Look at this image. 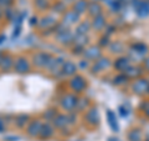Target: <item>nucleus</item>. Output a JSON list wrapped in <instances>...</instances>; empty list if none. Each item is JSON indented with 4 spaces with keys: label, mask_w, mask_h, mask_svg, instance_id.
I'll use <instances>...</instances> for the list:
<instances>
[{
    "label": "nucleus",
    "mask_w": 149,
    "mask_h": 141,
    "mask_svg": "<svg viewBox=\"0 0 149 141\" xmlns=\"http://www.w3.org/2000/svg\"><path fill=\"white\" fill-rule=\"evenodd\" d=\"M14 69H15V71L19 74L26 73L27 70H29V63H27V60L24 58H19L17 60L14 61Z\"/></svg>",
    "instance_id": "nucleus-1"
},
{
    "label": "nucleus",
    "mask_w": 149,
    "mask_h": 141,
    "mask_svg": "<svg viewBox=\"0 0 149 141\" xmlns=\"http://www.w3.org/2000/svg\"><path fill=\"white\" fill-rule=\"evenodd\" d=\"M14 66V59L11 58L10 55H4L1 61H0V69L3 71H8Z\"/></svg>",
    "instance_id": "nucleus-2"
},
{
    "label": "nucleus",
    "mask_w": 149,
    "mask_h": 141,
    "mask_svg": "<svg viewBox=\"0 0 149 141\" xmlns=\"http://www.w3.org/2000/svg\"><path fill=\"white\" fill-rule=\"evenodd\" d=\"M41 125L39 121H35V123H31L30 126L27 128V134L30 136H39L40 135V131H41Z\"/></svg>",
    "instance_id": "nucleus-3"
},
{
    "label": "nucleus",
    "mask_w": 149,
    "mask_h": 141,
    "mask_svg": "<svg viewBox=\"0 0 149 141\" xmlns=\"http://www.w3.org/2000/svg\"><path fill=\"white\" fill-rule=\"evenodd\" d=\"M52 134H54V130H52V128H51L49 124H45L44 126H41L40 136H41L42 139H49V137H51V136H52Z\"/></svg>",
    "instance_id": "nucleus-4"
},
{
    "label": "nucleus",
    "mask_w": 149,
    "mask_h": 141,
    "mask_svg": "<svg viewBox=\"0 0 149 141\" xmlns=\"http://www.w3.org/2000/svg\"><path fill=\"white\" fill-rule=\"evenodd\" d=\"M49 59H50V56L46 54H37L34 60H35V64L37 66H44L46 64V60H49Z\"/></svg>",
    "instance_id": "nucleus-5"
},
{
    "label": "nucleus",
    "mask_w": 149,
    "mask_h": 141,
    "mask_svg": "<svg viewBox=\"0 0 149 141\" xmlns=\"http://www.w3.org/2000/svg\"><path fill=\"white\" fill-rule=\"evenodd\" d=\"M27 116L26 115H20V116H17L16 117V121H15V124H16V126L17 128H22L26 123H27Z\"/></svg>",
    "instance_id": "nucleus-6"
},
{
    "label": "nucleus",
    "mask_w": 149,
    "mask_h": 141,
    "mask_svg": "<svg viewBox=\"0 0 149 141\" xmlns=\"http://www.w3.org/2000/svg\"><path fill=\"white\" fill-rule=\"evenodd\" d=\"M11 4V0H0V6L1 8H8Z\"/></svg>",
    "instance_id": "nucleus-7"
},
{
    "label": "nucleus",
    "mask_w": 149,
    "mask_h": 141,
    "mask_svg": "<svg viewBox=\"0 0 149 141\" xmlns=\"http://www.w3.org/2000/svg\"><path fill=\"white\" fill-rule=\"evenodd\" d=\"M4 130H5V124L3 120H0V133H4Z\"/></svg>",
    "instance_id": "nucleus-8"
},
{
    "label": "nucleus",
    "mask_w": 149,
    "mask_h": 141,
    "mask_svg": "<svg viewBox=\"0 0 149 141\" xmlns=\"http://www.w3.org/2000/svg\"><path fill=\"white\" fill-rule=\"evenodd\" d=\"M5 39H6L5 35H1V36H0V44H1V43H3V40H5Z\"/></svg>",
    "instance_id": "nucleus-9"
},
{
    "label": "nucleus",
    "mask_w": 149,
    "mask_h": 141,
    "mask_svg": "<svg viewBox=\"0 0 149 141\" xmlns=\"http://www.w3.org/2000/svg\"><path fill=\"white\" fill-rule=\"evenodd\" d=\"M3 56H4V54H1V53H0V61H1V59H3Z\"/></svg>",
    "instance_id": "nucleus-10"
},
{
    "label": "nucleus",
    "mask_w": 149,
    "mask_h": 141,
    "mask_svg": "<svg viewBox=\"0 0 149 141\" xmlns=\"http://www.w3.org/2000/svg\"><path fill=\"white\" fill-rule=\"evenodd\" d=\"M1 16H3V11L0 10V19H1Z\"/></svg>",
    "instance_id": "nucleus-11"
}]
</instances>
